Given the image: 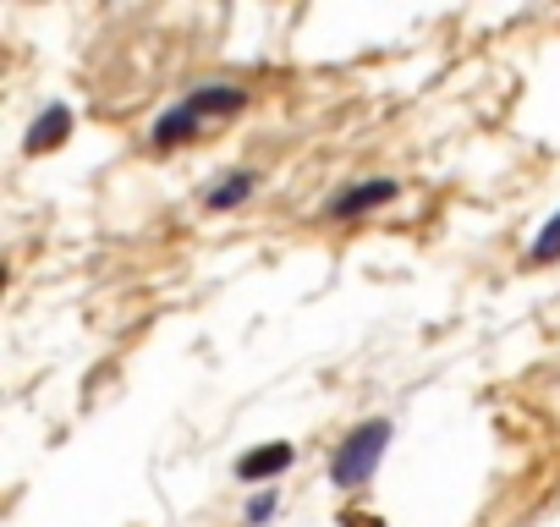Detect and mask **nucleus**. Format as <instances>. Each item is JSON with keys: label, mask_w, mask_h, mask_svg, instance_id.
I'll use <instances>...</instances> for the list:
<instances>
[{"label": "nucleus", "mask_w": 560, "mask_h": 527, "mask_svg": "<svg viewBox=\"0 0 560 527\" xmlns=\"http://www.w3.org/2000/svg\"><path fill=\"white\" fill-rule=\"evenodd\" d=\"M385 445H390V423H363L341 450H336V461H330V483H341V489H352V483H369L374 478V467H380V456H385Z\"/></svg>", "instance_id": "obj_1"}, {"label": "nucleus", "mask_w": 560, "mask_h": 527, "mask_svg": "<svg viewBox=\"0 0 560 527\" xmlns=\"http://www.w3.org/2000/svg\"><path fill=\"white\" fill-rule=\"evenodd\" d=\"M67 132H72V110H67V105H50V110L34 121V132H28V154H45V149L67 143Z\"/></svg>", "instance_id": "obj_2"}, {"label": "nucleus", "mask_w": 560, "mask_h": 527, "mask_svg": "<svg viewBox=\"0 0 560 527\" xmlns=\"http://www.w3.org/2000/svg\"><path fill=\"white\" fill-rule=\"evenodd\" d=\"M292 467V445H264V450H247L236 461L242 478H275V472H287Z\"/></svg>", "instance_id": "obj_3"}, {"label": "nucleus", "mask_w": 560, "mask_h": 527, "mask_svg": "<svg viewBox=\"0 0 560 527\" xmlns=\"http://www.w3.org/2000/svg\"><path fill=\"white\" fill-rule=\"evenodd\" d=\"M390 198H396V181H363V187L341 192L330 209H336V214H363V209H374V203H390Z\"/></svg>", "instance_id": "obj_4"}, {"label": "nucleus", "mask_w": 560, "mask_h": 527, "mask_svg": "<svg viewBox=\"0 0 560 527\" xmlns=\"http://www.w3.org/2000/svg\"><path fill=\"white\" fill-rule=\"evenodd\" d=\"M198 116H214V110H242V89H203L187 99Z\"/></svg>", "instance_id": "obj_5"}, {"label": "nucleus", "mask_w": 560, "mask_h": 527, "mask_svg": "<svg viewBox=\"0 0 560 527\" xmlns=\"http://www.w3.org/2000/svg\"><path fill=\"white\" fill-rule=\"evenodd\" d=\"M192 121H198V110H192V105H182V110L160 116V127H154V143H176V138H187V132H192Z\"/></svg>", "instance_id": "obj_6"}, {"label": "nucleus", "mask_w": 560, "mask_h": 527, "mask_svg": "<svg viewBox=\"0 0 560 527\" xmlns=\"http://www.w3.org/2000/svg\"><path fill=\"white\" fill-rule=\"evenodd\" d=\"M247 192H253V176H247V171H236L225 187H214V192H209V209H231V203H242Z\"/></svg>", "instance_id": "obj_7"}, {"label": "nucleus", "mask_w": 560, "mask_h": 527, "mask_svg": "<svg viewBox=\"0 0 560 527\" xmlns=\"http://www.w3.org/2000/svg\"><path fill=\"white\" fill-rule=\"evenodd\" d=\"M560 258V209L549 214V225L538 231V242H533V264H555Z\"/></svg>", "instance_id": "obj_8"}, {"label": "nucleus", "mask_w": 560, "mask_h": 527, "mask_svg": "<svg viewBox=\"0 0 560 527\" xmlns=\"http://www.w3.org/2000/svg\"><path fill=\"white\" fill-rule=\"evenodd\" d=\"M269 505H275V500L264 494V500H253V505H247V516H253V522H264V516H269Z\"/></svg>", "instance_id": "obj_9"}]
</instances>
